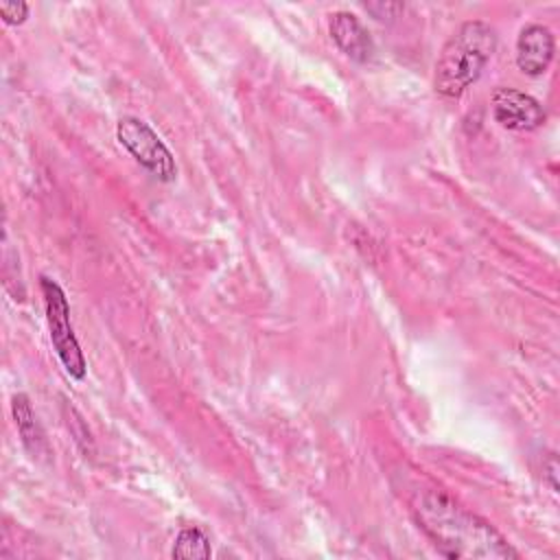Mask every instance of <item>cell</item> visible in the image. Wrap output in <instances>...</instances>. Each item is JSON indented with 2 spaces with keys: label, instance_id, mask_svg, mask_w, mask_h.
Masks as SVG:
<instances>
[{
  "label": "cell",
  "instance_id": "7a4b0ae2",
  "mask_svg": "<svg viewBox=\"0 0 560 560\" xmlns=\"http://www.w3.org/2000/svg\"><path fill=\"white\" fill-rule=\"evenodd\" d=\"M497 50V31L483 20L462 22L444 42L433 85L444 98H459L483 72Z\"/></svg>",
  "mask_w": 560,
  "mask_h": 560
},
{
  "label": "cell",
  "instance_id": "277c9868",
  "mask_svg": "<svg viewBox=\"0 0 560 560\" xmlns=\"http://www.w3.org/2000/svg\"><path fill=\"white\" fill-rule=\"evenodd\" d=\"M116 138L136 158V162L160 182H173L177 177L173 153L144 120L136 116L120 118L116 125Z\"/></svg>",
  "mask_w": 560,
  "mask_h": 560
},
{
  "label": "cell",
  "instance_id": "30bf717a",
  "mask_svg": "<svg viewBox=\"0 0 560 560\" xmlns=\"http://www.w3.org/2000/svg\"><path fill=\"white\" fill-rule=\"evenodd\" d=\"M0 15L7 24H22L28 18V4L24 0L0 2Z\"/></svg>",
  "mask_w": 560,
  "mask_h": 560
},
{
  "label": "cell",
  "instance_id": "9c48e42d",
  "mask_svg": "<svg viewBox=\"0 0 560 560\" xmlns=\"http://www.w3.org/2000/svg\"><path fill=\"white\" fill-rule=\"evenodd\" d=\"M173 558H184V560H206L212 556L210 540L199 527H184L173 545Z\"/></svg>",
  "mask_w": 560,
  "mask_h": 560
},
{
  "label": "cell",
  "instance_id": "6da1fadb",
  "mask_svg": "<svg viewBox=\"0 0 560 560\" xmlns=\"http://www.w3.org/2000/svg\"><path fill=\"white\" fill-rule=\"evenodd\" d=\"M411 512L420 529L446 558H518V551L488 521L440 490L418 494L411 503Z\"/></svg>",
  "mask_w": 560,
  "mask_h": 560
},
{
  "label": "cell",
  "instance_id": "ba28073f",
  "mask_svg": "<svg viewBox=\"0 0 560 560\" xmlns=\"http://www.w3.org/2000/svg\"><path fill=\"white\" fill-rule=\"evenodd\" d=\"M11 409H13L18 433H20L24 446L31 453H39L44 448V433L37 424V418L33 413V407H31L28 398L24 394H15L13 402H11Z\"/></svg>",
  "mask_w": 560,
  "mask_h": 560
},
{
  "label": "cell",
  "instance_id": "8992f818",
  "mask_svg": "<svg viewBox=\"0 0 560 560\" xmlns=\"http://www.w3.org/2000/svg\"><path fill=\"white\" fill-rule=\"evenodd\" d=\"M556 42L547 26L542 24H527L521 28L516 37V66L521 72L529 77H540L547 72L553 59Z\"/></svg>",
  "mask_w": 560,
  "mask_h": 560
},
{
  "label": "cell",
  "instance_id": "8fae6325",
  "mask_svg": "<svg viewBox=\"0 0 560 560\" xmlns=\"http://www.w3.org/2000/svg\"><path fill=\"white\" fill-rule=\"evenodd\" d=\"M376 20H392V18H396L405 7L400 4V2H368V4H363Z\"/></svg>",
  "mask_w": 560,
  "mask_h": 560
},
{
  "label": "cell",
  "instance_id": "5b68a950",
  "mask_svg": "<svg viewBox=\"0 0 560 560\" xmlns=\"http://www.w3.org/2000/svg\"><path fill=\"white\" fill-rule=\"evenodd\" d=\"M494 120L512 131H532L545 122L542 105L514 88H497L492 94Z\"/></svg>",
  "mask_w": 560,
  "mask_h": 560
},
{
  "label": "cell",
  "instance_id": "3957f363",
  "mask_svg": "<svg viewBox=\"0 0 560 560\" xmlns=\"http://www.w3.org/2000/svg\"><path fill=\"white\" fill-rule=\"evenodd\" d=\"M39 289H42V298H44L46 322H48L52 348H55L66 374L74 381H83L85 372H88V363H85V357L81 352V346H79L72 324H70L68 298H66L63 289L48 276L39 278Z\"/></svg>",
  "mask_w": 560,
  "mask_h": 560
},
{
  "label": "cell",
  "instance_id": "52a82bcc",
  "mask_svg": "<svg viewBox=\"0 0 560 560\" xmlns=\"http://www.w3.org/2000/svg\"><path fill=\"white\" fill-rule=\"evenodd\" d=\"M330 35L350 59L365 63L374 57V39L354 13L335 11L330 15Z\"/></svg>",
  "mask_w": 560,
  "mask_h": 560
}]
</instances>
